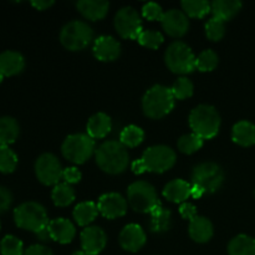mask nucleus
I'll return each mask as SVG.
<instances>
[{
	"label": "nucleus",
	"mask_w": 255,
	"mask_h": 255,
	"mask_svg": "<svg viewBox=\"0 0 255 255\" xmlns=\"http://www.w3.org/2000/svg\"><path fill=\"white\" fill-rule=\"evenodd\" d=\"M95 157L100 168L109 174H120L128 167V152L119 141L104 142L96 149Z\"/></svg>",
	"instance_id": "obj_1"
},
{
	"label": "nucleus",
	"mask_w": 255,
	"mask_h": 255,
	"mask_svg": "<svg viewBox=\"0 0 255 255\" xmlns=\"http://www.w3.org/2000/svg\"><path fill=\"white\" fill-rule=\"evenodd\" d=\"M174 96L169 87L154 85L142 99V110L149 119L159 120L167 116L174 107Z\"/></svg>",
	"instance_id": "obj_2"
},
{
	"label": "nucleus",
	"mask_w": 255,
	"mask_h": 255,
	"mask_svg": "<svg viewBox=\"0 0 255 255\" xmlns=\"http://www.w3.org/2000/svg\"><path fill=\"white\" fill-rule=\"evenodd\" d=\"M221 122L218 111L209 105H199L189 114V126L193 133L202 139L216 137L221 128Z\"/></svg>",
	"instance_id": "obj_3"
},
{
	"label": "nucleus",
	"mask_w": 255,
	"mask_h": 255,
	"mask_svg": "<svg viewBox=\"0 0 255 255\" xmlns=\"http://www.w3.org/2000/svg\"><path fill=\"white\" fill-rule=\"evenodd\" d=\"M14 221L19 228L36 234L49 226L46 209L36 202H25L14 211Z\"/></svg>",
	"instance_id": "obj_4"
},
{
	"label": "nucleus",
	"mask_w": 255,
	"mask_h": 255,
	"mask_svg": "<svg viewBox=\"0 0 255 255\" xmlns=\"http://www.w3.org/2000/svg\"><path fill=\"white\" fill-rule=\"evenodd\" d=\"M196 60L191 47L182 41L172 42L164 54L167 67L174 74L187 75L193 72L196 70Z\"/></svg>",
	"instance_id": "obj_5"
},
{
	"label": "nucleus",
	"mask_w": 255,
	"mask_h": 255,
	"mask_svg": "<svg viewBox=\"0 0 255 255\" xmlns=\"http://www.w3.org/2000/svg\"><path fill=\"white\" fill-rule=\"evenodd\" d=\"M62 156L75 164H82L96 152L95 139L89 134L75 133L65 138L61 146Z\"/></svg>",
	"instance_id": "obj_6"
},
{
	"label": "nucleus",
	"mask_w": 255,
	"mask_h": 255,
	"mask_svg": "<svg viewBox=\"0 0 255 255\" xmlns=\"http://www.w3.org/2000/svg\"><path fill=\"white\" fill-rule=\"evenodd\" d=\"M94 39V30L89 24L80 20H74L65 25L60 32V41L65 49L79 51L89 46Z\"/></svg>",
	"instance_id": "obj_7"
},
{
	"label": "nucleus",
	"mask_w": 255,
	"mask_h": 255,
	"mask_svg": "<svg viewBox=\"0 0 255 255\" xmlns=\"http://www.w3.org/2000/svg\"><path fill=\"white\" fill-rule=\"evenodd\" d=\"M224 182V172L219 164L214 162H204L193 168L192 184L198 186L204 193H214Z\"/></svg>",
	"instance_id": "obj_8"
},
{
	"label": "nucleus",
	"mask_w": 255,
	"mask_h": 255,
	"mask_svg": "<svg viewBox=\"0 0 255 255\" xmlns=\"http://www.w3.org/2000/svg\"><path fill=\"white\" fill-rule=\"evenodd\" d=\"M139 159L146 172L163 173L174 166L177 156L176 152L171 147L158 144V146H152L147 148Z\"/></svg>",
	"instance_id": "obj_9"
},
{
	"label": "nucleus",
	"mask_w": 255,
	"mask_h": 255,
	"mask_svg": "<svg viewBox=\"0 0 255 255\" xmlns=\"http://www.w3.org/2000/svg\"><path fill=\"white\" fill-rule=\"evenodd\" d=\"M127 197L131 208L139 213H149L159 203L154 187L144 181L133 182L127 189Z\"/></svg>",
	"instance_id": "obj_10"
},
{
	"label": "nucleus",
	"mask_w": 255,
	"mask_h": 255,
	"mask_svg": "<svg viewBox=\"0 0 255 255\" xmlns=\"http://www.w3.org/2000/svg\"><path fill=\"white\" fill-rule=\"evenodd\" d=\"M115 27L120 36L124 39L137 40L143 31L141 16L132 6H125L117 11L115 16Z\"/></svg>",
	"instance_id": "obj_11"
},
{
	"label": "nucleus",
	"mask_w": 255,
	"mask_h": 255,
	"mask_svg": "<svg viewBox=\"0 0 255 255\" xmlns=\"http://www.w3.org/2000/svg\"><path fill=\"white\" fill-rule=\"evenodd\" d=\"M35 173L37 179L45 186H57L62 178L61 163L52 153H44L35 162Z\"/></svg>",
	"instance_id": "obj_12"
},
{
	"label": "nucleus",
	"mask_w": 255,
	"mask_h": 255,
	"mask_svg": "<svg viewBox=\"0 0 255 255\" xmlns=\"http://www.w3.org/2000/svg\"><path fill=\"white\" fill-rule=\"evenodd\" d=\"M99 212L107 219L124 217L127 212V201L119 193H106L100 197Z\"/></svg>",
	"instance_id": "obj_13"
},
{
	"label": "nucleus",
	"mask_w": 255,
	"mask_h": 255,
	"mask_svg": "<svg viewBox=\"0 0 255 255\" xmlns=\"http://www.w3.org/2000/svg\"><path fill=\"white\" fill-rule=\"evenodd\" d=\"M162 27L172 37H182L188 31L189 21L183 11L177 9L168 10L161 19Z\"/></svg>",
	"instance_id": "obj_14"
},
{
	"label": "nucleus",
	"mask_w": 255,
	"mask_h": 255,
	"mask_svg": "<svg viewBox=\"0 0 255 255\" xmlns=\"http://www.w3.org/2000/svg\"><path fill=\"white\" fill-rule=\"evenodd\" d=\"M82 251L89 255H97L105 249L107 243V237L104 229L100 227H86L81 232Z\"/></svg>",
	"instance_id": "obj_15"
},
{
	"label": "nucleus",
	"mask_w": 255,
	"mask_h": 255,
	"mask_svg": "<svg viewBox=\"0 0 255 255\" xmlns=\"http://www.w3.org/2000/svg\"><path fill=\"white\" fill-rule=\"evenodd\" d=\"M119 242L125 251L134 253L146 244V233L138 224H128L120 233Z\"/></svg>",
	"instance_id": "obj_16"
},
{
	"label": "nucleus",
	"mask_w": 255,
	"mask_h": 255,
	"mask_svg": "<svg viewBox=\"0 0 255 255\" xmlns=\"http://www.w3.org/2000/svg\"><path fill=\"white\" fill-rule=\"evenodd\" d=\"M92 51H94L95 57L100 61H115L121 54V45L115 37L102 35L95 40Z\"/></svg>",
	"instance_id": "obj_17"
},
{
	"label": "nucleus",
	"mask_w": 255,
	"mask_h": 255,
	"mask_svg": "<svg viewBox=\"0 0 255 255\" xmlns=\"http://www.w3.org/2000/svg\"><path fill=\"white\" fill-rule=\"evenodd\" d=\"M50 232L51 239L55 242H59L60 244L71 243L72 239L76 236V229L75 226L65 218H56L54 221L49 222L47 226Z\"/></svg>",
	"instance_id": "obj_18"
},
{
	"label": "nucleus",
	"mask_w": 255,
	"mask_h": 255,
	"mask_svg": "<svg viewBox=\"0 0 255 255\" xmlns=\"http://www.w3.org/2000/svg\"><path fill=\"white\" fill-rule=\"evenodd\" d=\"M188 233L189 237L197 243H207L213 237V224L206 217L197 216L189 222Z\"/></svg>",
	"instance_id": "obj_19"
},
{
	"label": "nucleus",
	"mask_w": 255,
	"mask_h": 255,
	"mask_svg": "<svg viewBox=\"0 0 255 255\" xmlns=\"http://www.w3.org/2000/svg\"><path fill=\"white\" fill-rule=\"evenodd\" d=\"M76 6L82 16L92 21L104 19L110 9V4L106 0H80Z\"/></svg>",
	"instance_id": "obj_20"
},
{
	"label": "nucleus",
	"mask_w": 255,
	"mask_h": 255,
	"mask_svg": "<svg viewBox=\"0 0 255 255\" xmlns=\"http://www.w3.org/2000/svg\"><path fill=\"white\" fill-rule=\"evenodd\" d=\"M25 67V60L20 52L7 50L0 54V74L14 76L20 74Z\"/></svg>",
	"instance_id": "obj_21"
},
{
	"label": "nucleus",
	"mask_w": 255,
	"mask_h": 255,
	"mask_svg": "<svg viewBox=\"0 0 255 255\" xmlns=\"http://www.w3.org/2000/svg\"><path fill=\"white\" fill-rule=\"evenodd\" d=\"M192 184L183 179H173L163 188L164 198L173 203H184L191 197Z\"/></svg>",
	"instance_id": "obj_22"
},
{
	"label": "nucleus",
	"mask_w": 255,
	"mask_h": 255,
	"mask_svg": "<svg viewBox=\"0 0 255 255\" xmlns=\"http://www.w3.org/2000/svg\"><path fill=\"white\" fill-rule=\"evenodd\" d=\"M111 119L109 115L104 114V112L95 114L94 116L90 117L89 122H87V134L94 139L106 137L111 132Z\"/></svg>",
	"instance_id": "obj_23"
},
{
	"label": "nucleus",
	"mask_w": 255,
	"mask_h": 255,
	"mask_svg": "<svg viewBox=\"0 0 255 255\" xmlns=\"http://www.w3.org/2000/svg\"><path fill=\"white\" fill-rule=\"evenodd\" d=\"M242 9V2L238 0H214L211 4V11L213 17L228 21L236 16Z\"/></svg>",
	"instance_id": "obj_24"
},
{
	"label": "nucleus",
	"mask_w": 255,
	"mask_h": 255,
	"mask_svg": "<svg viewBox=\"0 0 255 255\" xmlns=\"http://www.w3.org/2000/svg\"><path fill=\"white\" fill-rule=\"evenodd\" d=\"M151 222H149V229L153 233H164L171 228L172 213L171 211L164 208L159 202L151 212Z\"/></svg>",
	"instance_id": "obj_25"
},
{
	"label": "nucleus",
	"mask_w": 255,
	"mask_h": 255,
	"mask_svg": "<svg viewBox=\"0 0 255 255\" xmlns=\"http://www.w3.org/2000/svg\"><path fill=\"white\" fill-rule=\"evenodd\" d=\"M232 138L242 147L255 144V125L249 121L237 122L232 129Z\"/></svg>",
	"instance_id": "obj_26"
},
{
	"label": "nucleus",
	"mask_w": 255,
	"mask_h": 255,
	"mask_svg": "<svg viewBox=\"0 0 255 255\" xmlns=\"http://www.w3.org/2000/svg\"><path fill=\"white\" fill-rule=\"evenodd\" d=\"M72 214H74L75 222L79 226L89 227V224L96 219L97 214H99V208L94 202H81L75 207Z\"/></svg>",
	"instance_id": "obj_27"
},
{
	"label": "nucleus",
	"mask_w": 255,
	"mask_h": 255,
	"mask_svg": "<svg viewBox=\"0 0 255 255\" xmlns=\"http://www.w3.org/2000/svg\"><path fill=\"white\" fill-rule=\"evenodd\" d=\"M20 127L15 119L9 116L0 117V146L14 143L19 136Z\"/></svg>",
	"instance_id": "obj_28"
},
{
	"label": "nucleus",
	"mask_w": 255,
	"mask_h": 255,
	"mask_svg": "<svg viewBox=\"0 0 255 255\" xmlns=\"http://www.w3.org/2000/svg\"><path fill=\"white\" fill-rule=\"evenodd\" d=\"M229 255H255V238L239 234L228 244Z\"/></svg>",
	"instance_id": "obj_29"
},
{
	"label": "nucleus",
	"mask_w": 255,
	"mask_h": 255,
	"mask_svg": "<svg viewBox=\"0 0 255 255\" xmlns=\"http://www.w3.org/2000/svg\"><path fill=\"white\" fill-rule=\"evenodd\" d=\"M51 199L57 207H67L75 201V191L70 184L59 183L51 192Z\"/></svg>",
	"instance_id": "obj_30"
},
{
	"label": "nucleus",
	"mask_w": 255,
	"mask_h": 255,
	"mask_svg": "<svg viewBox=\"0 0 255 255\" xmlns=\"http://www.w3.org/2000/svg\"><path fill=\"white\" fill-rule=\"evenodd\" d=\"M143 138V129L134 126V125H129V126L125 127V128L122 129L121 134H120V142H121L125 147H129V148H133V147H137L138 144H141Z\"/></svg>",
	"instance_id": "obj_31"
},
{
	"label": "nucleus",
	"mask_w": 255,
	"mask_h": 255,
	"mask_svg": "<svg viewBox=\"0 0 255 255\" xmlns=\"http://www.w3.org/2000/svg\"><path fill=\"white\" fill-rule=\"evenodd\" d=\"M181 5L184 14L191 17H204L211 11V2L204 0H184Z\"/></svg>",
	"instance_id": "obj_32"
},
{
	"label": "nucleus",
	"mask_w": 255,
	"mask_h": 255,
	"mask_svg": "<svg viewBox=\"0 0 255 255\" xmlns=\"http://www.w3.org/2000/svg\"><path fill=\"white\" fill-rule=\"evenodd\" d=\"M203 141L204 139H202L201 137L197 136L196 133H188L184 134V136H182L181 138L178 139L177 146H178V149L182 153L192 154L202 148Z\"/></svg>",
	"instance_id": "obj_33"
},
{
	"label": "nucleus",
	"mask_w": 255,
	"mask_h": 255,
	"mask_svg": "<svg viewBox=\"0 0 255 255\" xmlns=\"http://www.w3.org/2000/svg\"><path fill=\"white\" fill-rule=\"evenodd\" d=\"M17 156L9 146H0V172L11 173L16 169Z\"/></svg>",
	"instance_id": "obj_34"
},
{
	"label": "nucleus",
	"mask_w": 255,
	"mask_h": 255,
	"mask_svg": "<svg viewBox=\"0 0 255 255\" xmlns=\"http://www.w3.org/2000/svg\"><path fill=\"white\" fill-rule=\"evenodd\" d=\"M218 66V55L213 50H204L196 60V69L202 72L213 71Z\"/></svg>",
	"instance_id": "obj_35"
},
{
	"label": "nucleus",
	"mask_w": 255,
	"mask_h": 255,
	"mask_svg": "<svg viewBox=\"0 0 255 255\" xmlns=\"http://www.w3.org/2000/svg\"><path fill=\"white\" fill-rule=\"evenodd\" d=\"M1 255H24V246L19 238L14 236H6L0 242Z\"/></svg>",
	"instance_id": "obj_36"
},
{
	"label": "nucleus",
	"mask_w": 255,
	"mask_h": 255,
	"mask_svg": "<svg viewBox=\"0 0 255 255\" xmlns=\"http://www.w3.org/2000/svg\"><path fill=\"white\" fill-rule=\"evenodd\" d=\"M171 91L173 94L174 99L184 100L193 95L194 87L191 80H188L187 77H179L178 80L174 81L173 86L171 87Z\"/></svg>",
	"instance_id": "obj_37"
},
{
	"label": "nucleus",
	"mask_w": 255,
	"mask_h": 255,
	"mask_svg": "<svg viewBox=\"0 0 255 255\" xmlns=\"http://www.w3.org/2000/svg\"><path fill=\"white\" fill-rule=\"evenodd\" d=\"M138 42L144 47L148 49H158L163 42V35L159 31H154V30H143L141 35L138 36Z\"/></svg>",
	"instance_id": "obj_38"
},
{
	"label": "nucleus",
	"mask_w": 255,
	"mask_h": 255,
	"mask_svg": "<svg viewBox=\"0 0 255 255\" xmlns=\"http://www.w3.org/2000/svg\"><path fill=\"white\" fill-rule=\"evenodd\" d=\"M226 34V25L222 20L212 17L206 24V35L212 41H219Z\"/></svg>",
	"instance_id": "obj_39"
},
{
	"label": "nucleus",
	"mask_w": 255,
	"mask_h": 255,
	"mask_svg": "<svg viewBox=\"0 0 255 255\" xmlns=\"http://www.w3.org/2000/svg\"><path fill=\"white\" fill-rule=\"evenodd\" d=\"M163 10H162L161 5H158L157 2H146L142 7V15L146 17L147 20H161L163 16Z\"/></svg>",
	"instance_id": "obj_40"
},
{
	"label": "nucleus",
	"mask_w": 255,
	"mask_h": 255,
	"mask_svg": "<svg viewBox=\"0 0 255 255\" xmlns=\"http://www.w3.org/2000/svg\"><path fill=\"white\" fill-rule=\"evenodd\" d=\"M62 178L65 179V183L67 184L79 183L81 181V172L76 167H69V168L64 169Z\"/></svg>",
	"instance_id": "obj_41"
},
{
	"label": "nucleus",
	"mask_w": 255,
	"mask_h": 255,
	"mask_svg": "<svg viewBox=\"0 0 255 255\" xmlns=\"http://www.w3.org/2000/svg\"><path fill=\"white\" fill-rule=\"evenodd\" d=\"M12 202V194L5 187H0V213H4L10 208Z\"/></svg>",
	"instance_id": "obj_42"
},
{
	"label": "nucleus",
	"mask_w": 255,
	"mask_h": 255,
	"mask_svg": "<svg viewBox=\"0 0 255 255\" xmlns=\"http://www.w3.org/2000/svg\"><path fill=\"white\" fill-rule=\"evenodd\" d=\"M179 213H181V216L184 219H189V222L198 216L196 207L192 203H188V202H184V203L181 204V207H179Z\"/></svg>",
	"instance_id": "obj_43"
},
{
	"label": "nucleus",
	"mask_w": 255,
	"mask_h": 255,
	"mask_svg": "<svg viewBox=\"0 0 255 255\" xmlns=\"http://www.w3.org/2000/svg\"><path fill=\"white\" fill-rule=\"evenodd\" d=\"M24 255H54L51 249L47 247L41 246V244H35V246L29 247L26 251L24 252Z\"/></svg>",
	"instance_id": "obj_44"
},
{
	"label": "nucleus",
	"mask_w": 255,
	"mask_h": 255,
	"mask_svg": "<svg viewBox=\"0 0 255 255\" xmlns=\"http://www.w3.org/2000/svg\"><path fill=\"white\" fill-rule=\"evenodd\" d=\"M54 4V1L52 0H35V1H31V5L35 7V9L37 10H45L47 9V7H50L51 5Z\"/></svg>",
	"instance_id": "obj_45"
},
{
	"label": "nucleus",
	"mask_w": 255,
	"mask_h": 255,
	"mask_svg": "<svg viewBox=\"0 0 255 255\" xmlns=\"http://www.w3.org/2000/svg\"><path fill=\"white\" fill-rule=\"evenodd\" d=\"M36 237H37V239H39V241H41V242L51 241V236H50V232H49V228H47V227H46V228L41 229L40 232H37Z\"/></svg>",
	"instance_id": "obj_46"
},
{
	"label": "nucleus",
	"mask_w": 255,
	"mask_h": 255,
	"mask_svg": "<svg viewBox=\"0 0 255 255\" xmlns=\"http://www.w3.org/2000/svg\"><path fill=\"white\" fill-rule=\"evenodd\" d=\"M204 194V191L202 188H199L198 186H194V184H192V189H191V197H193V198L198 199L201 198L202 196Z\"/></svg>",
	"instance_id": "obj_47"
},
{
	"label": "nucleus",
	"mask_w": 255,
	"mask_h": 255,
	"mask_svg": "<svg viewBox=\"0 0 255 255\" xmlns=\"http://www.w3.org/2000/svg\"><path fill=\"white\" fill-rule=\"evenodd\" d=\"M72 255H89V254H87L86 252H84V251H80V252H75V253Z\"/></svg>",
	"instance_id": "obj_48"
},
{
	"label": "nucleus",
	"mask_w": 255,
	"mask_h": 255,
	"mask_svg": "<svg viewBox=\"0 0 255 255\" xmlns=\"http://www.w3.org/2000/svg\"><path fill=\"white\" fill-rule=\"evenodd\" d=\"M2 79H4V75H1V74H0V84H1Z\"/></svg>",
	"instance_id": "obj_49"
},
{
	"label": "nucleus",
	"mask_w": 255,
	"mask_h": 255,
	"mask_svg": "<svg viewBox=\"0 0 255 255\" xmlns=\"http://www.w3.org/2000/svg\"><path fill=\"white\" fill-rule=\"evenodd\" d=\"M0 226H1V224H0Z\"/></svg>",
	"instance_id": "obj_50"
}]
</instances>
